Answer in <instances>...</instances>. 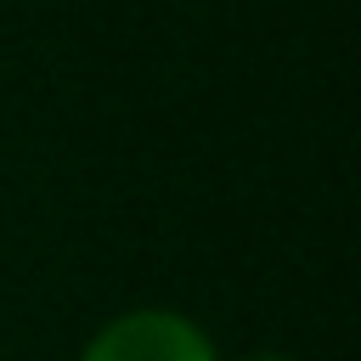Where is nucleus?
Segmentation results:
<instances>
[{"label":"nucleus","mask_w":361,"mask_h":361,"mask_svg":"<svg viewBox=\"0 0 361 361\" xmlns=\"http://www.w3.org/2000/svg\"><path fill=\"white\" fill-rule=\"evenodd\" d=\"M243 361H293V355H276V350H254V355H243Z\"/></svg>","instance_id":"2"},{"label":"nucleus","mask_w":361,"mask_h":361,"mask_svg":"<svg viewBox=\"0 0 361 361\" xmlns=\"http://www.w3.org/2000/svg\"><path fill=\"white\" fill-rule=\"evenodd\" d=\"M73 361H220L214 333L175 305H130L107 316Z\"/></svg>","instance_id":"1"}]
</instances>
